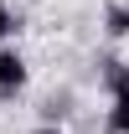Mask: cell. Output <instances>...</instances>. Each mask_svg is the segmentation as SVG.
Here are the masks:
<instances>
[{
    "label": "cell",
    "instance_id": "cell-1",
    "mask_svg": "<svg viewBox=\"0 0 129 134\" xmlns=\"http://www.w3.org/2000/svg\"><path fill=\"white\" fill-rule=\"evenodd\" d=\"M26 77H31V72H26V57L5 41V47H0V98H16L21 88H26Z\"/></svg>",
    "mask_w": 129,
    "mask_h": 134
},
{
    "label": "cell",
    "instance_id": "cell-2",
    "mask_svg": "<svg viewBox=\"0 0 129 134\" xmlns=\"http://www.w3.org/2000/svg\"><path fill=\"white\" fill-rule=\"evenodd\" d=\"M103 88H109V98L114 93H129V62H119V57H103Z\"/></svg>",
    "mask_w": 129,
    "mask_h": 134
},
{
    "label": "cell",
    "instance_id": "cell-3",
    "mask_svg": "<svg viewBox=\"0 0 129 134\" xmlns=\"http://www.w3.org/2000/svg\"><path fill=\"white\" fill-rule=\"evenodd\" d=\"M109 134H129V93H114V103H109Z\"/></svg>",
    "mask_w": 129,
    "mask_h": 134
},
{
    "label": "cell",
    "instance_id": "cell-4",
    "mask_svg": "<svg viewBox=\"0 0 129 134\" xmlns=\"http://www.w3.org/2000/svg\"><path fill=\"white\" fill-rule=\"evenodd\" d=\"M103 31L119 41V36H129V5H109V16H103Z\"/></svg>",
    "mask_w": 129,
    "mask_h": 134
},
{
    "label": "cell",
    "instance_id": "cell-5",
    "mask_svg": "<svg viewBox=\"0 0 129 134\" xmlns=\"http://www.w3.org/2000/svg\"><path fill=\"white\" fill-rule=\"evenodd\" d=\"M16 36H21V10H10V5L0 0V47L16 41Z\"/></svg>",
    "mask_w": 129,
    "mask_h": 134
},
{
    "label": "cell",
    "instance_id": "cell-6",
    "mask_svg": "<svg viewBox=\"0 0 129 134\" xmlns=\"http://www.w3.org/2000/svg\"><path fill=\"white\" fill-rule=\"evenodd\" d=\"M31 134H62V124H36Z\"/></svg>",
    "mask_w": 129,
    "mask_h": 134
}]
</instances>
